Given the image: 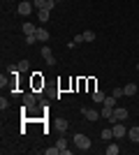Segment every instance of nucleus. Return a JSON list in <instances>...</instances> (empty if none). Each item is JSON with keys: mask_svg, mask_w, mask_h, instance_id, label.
I'll list each match as a JSON object with an SVG mask.
<instances>
[{"mask_svg": "<svg viewBox=\"0 0 139 155\" xmlns=\"http://www.w3.org/2000/svg\"><path fill=\"white\" fill-rule=\"evenodd\" d=\"M65 146H67V141L63 139V137H60V139H58V148H65Z\"/></svg>", "mask_w": 139, "mask_h": 155, "instance_id": "25", "label": "nucleus"}, {"mask_svg": "<svg viewBox=\"0 0 139 155\" xmlns=\"http://www.w3.org/2000/svg\"><path fill=\"white\" fill-rule=\"evenodd\" d=\"M53 7H56V0H49V2H46V7H44V9H49V12H51Z\"/></svg>", "mask_w": 139, "mask_h": 155, "instance_id": "23", "label": "nucleus"}, {"mask_svg": "<svg viewBox=\"0 0 139 155\" xmlns=\"http://www.w3.org/2000/svg\"><path fill=\"white\" fill-rule=\"evenodd\" d=\"M33 2H30V0H23V2H19V7H16V12L21 14V16H28V14L33 12Z\"/></svg>", "mask_w": 139, "mask_h": 155, "instance_id": "3", "label": "nucleus"}, {"mask_svg": "<svg viewBox=\"0 0 139 155\" xmlns=\"http://www.w3.org/2000/svg\"><path fill=\"white\" fill-rule=\"evenodd\" d=\"M16 67H19V72H28L30 65H28V60H21V63H16Z\"/></svg>", "mask_w": 139, "mask_h": 155, "instance_id": "19", "label": "nucleus"}, {"mask_svg": "<svg viewBox=\"0 0 139 155\" xmlns=\"http://www.w3.org/2000/svg\"><path fill=\"white\" fill-rule=\"evenodd\" d=\"M84 116H86V120H91V123H98V118L102 116V114L95 111V109H84Z\"/></svg>", "mask_w": 139, "mask_h": 155, "instance_id": "6", "label": "nucleus"}, {"mask_svg": "<svg viewBox=\"0 0 139 155\" xmlns=\"http://www.w3.org/2000/svg\"><path fill=\"white\" fill-rule=\"evenodd\" d=\"M35 32H37V26H35V23H23V35H35Z\"/></svg>", "mask_w": 139, "mask_h": 155, "instance_id": "10", "label": "nucleus"}, {"mask_svg": "<svg viewBox=\"0 0 139 155\" xmlns=\"http://www.w3.org/2000/svg\"><path fill=\"white\" fill-rule=\"evenodd\" d=\"M42 56H44V58H49V56H51V49H49V46H44V49H42Z\"/></svg>", "mask_w": 139, "mask_h": 155, "instance_id": "22", "label": "nucleus"}, {"mask_svg": "<svg viewBox=\"0 0 139 155\" xmlns=\"http://www.w3.org/2000/svg\"><path fill=\"white\" fill-rule=\"evenodd\" d=\"M56 2H58V0H56Z\"/></svg>", "mask_w": 139, "mask_h": 155, "instance_id": "27", "label": "nucleus"}, {"mask_svg": "<svg viewBox=\"0 0 139 155\" xmlns=\"http://www.w3.org/2000/svg\"><path fill=\"white\" fill-rule=\"evenodd\" d=\"M35 37H37V39H40V42H46V39H49V37H51V35H49V30H44V28H37V32H35Z\"/></svg>", "mask_w": 139, "mask_h": 155, "instance_id": "8", "label": "nucleus"}, {"mask_svg": "<svg viewBox=\"0 0 139 155\" xmlns=\"http://www.w3.org/2000/svg\"><path fill=\"white\" fill-rule=\"evenodd\" d=\"M35 104H37V97H35L33 93H23V107H28V109L33 111Z\"/></svg>", "mask_w": 139, "mask_h": 155, "instance_id": "5", "label": "nucleus"}, {"mask_svg": "<svg viewBox=\"0 0 139 155\" xmlns=\"http://www.w3.org/2000/svg\"><path fill=\"white\" fill-rule=\"evenodd\" d=\"M91 97H93V102L102 104V102H104V97H107V95H104L102 91H93V95H91Z\"/></svg>", "mask_w": 139, "mask_h": 155, "instance_id": "11", "label": "nucleus"}, {"mask_svg": "<svg viewBox=\"0 0 139 155\" xmlns=\"http://www.w3.org/2000/svg\"><path fill=\"white\" fill-rule=\"evenodd\" d=\"M93 39H95V32H93V30H86V32H84V42H93Z\"/></svg>", "mask_w": 139, "mask_h": 155, "instance_id": "18", "label": "nucleus"}, {"mask_svg": "<svg viewBox=\"0 0 139 155\" xmlns=\"http://www.w3.org/2000/svg\"><path fill=\"white\" fill-rule=\"evenodd\" d=\"M114 139H123V137H127V127L123 123H114Z\"/></svg>", "mask_w": 139, "mask_h": 155, "instance_id": "4", "label": "nucleus"}, {"mask_svg": "<svg viewBox=\"0 0 139 155\" xmlns=\"http://www.w3.org/2000/svg\"><path fill=\"white\" fill-rule=\"evenodd\" d=\"M127 114H130V111H127L125 107H116V109H114V114H111V118H109V120H111V125H114V123H123V120L127 118Z\"/></svg>", "mask_w": 139, "mask_h": 155, "instance_id": "1", "label": "nucleus"}, {"mask_svg": "<svg viewBox=\"0 0 139 155\" xmlns=\"http://www.w3.org/2000/svg\"><path fill=\"white\" fill-rule=\"evenodd\" d=\"M46 2H49V0H33L35 9H44V7H46Z\"/></svg>", "mask_w": 139, "mask_h": 155, "instance_id": "17", "label": "nucleus"}, {"mask_svg": "<svg viewBox=\"0 0 139 155\" xmlns=\"http://www.w3.org/2000/svg\"><path fill=\"white\" fill-rule=\"evenodd\" d=\"M60 153V148H58V143L53 146V148H46V155H58Z\"/></svg>", "mask_w": 139, "mask_h": 155, "instance_id": "21", "label": "nucleus"}, {"mask_svg": "<svg viewBox=\"0 0 139 155\" xmlns=\"http://www.w3.org/2000/svg\"><path fill=\"white\" fill-rule=\"evenodd\" d=\"M134 93H137V84H127L125 88H123V95H130V97H134Z\"/></svg>", "mask_w": 139, "mask_h": 155, "instance_id": "13", "label": "nucleus"}, {"mask_svg": "<svg viewBox=\"0 0 139 155\" xmlns=\"http://www.w3.org/2000/svg\"><path fill=\"white\" fill-rule=\"evenodd\" d=\"M37 16H40L42 23H46V21H49V16H51V12H49V9H37Z\"/></svg>", "mask_w": 139, "mask_h": 155, "instance_id": "14", "label": "nucleus"}, {"mask_svg": "<svg viewBox=\"0 0 139 155\" xmlns=\"http://www.w3.org/2000/svg\"><path fill=\"white\" fill-rule=\"evenodd\" d=\"M111 95H116V97H123V88H116V91H114Z\"/></svg>", "mask_w": 139, "mask_h": 155, "instance_id": "26", "label": "nucleus"}, {"mask_svg": "<svg viewBox=\"0 0 139 155\" xmlns=\"http://www.w3.org/2000/svg\"><path fill=\"white\" fill-rule=\"evenodd\" d=\"M116 100H118L116 95H107L104 102H102V107H107V109H116Z\"/></svg>", "mask_w": 139, "mask_h": 155, "instance_id": "7", "label": "nucleus"}, {"mask_svg": "<svg viewBox=\"0 0 139 155\" xmlns=\"http://www.w3.org/2000/svg\"><path fill=\"white\" fill-rule=\"evenodd\" d=\"M72 141H74V146H77L79 150H88L91 148V139H88L86 134H74Z\"/></svg>", "mask_w": 139, "mask_h": 155, "instance_id": "2", "label": "nucleus"}, {"mask_svg": "<svg viewBox=\"0 0 139 155\" xmlns=\"http://www.w3.org/2000/svg\"><path fill=\"white\" fill-rule=\"evenodd\" d=\"M127 139L132 143H139V127H132V130H127Z\"/></svg>", "mask_w": 139, "mask_h": 155, "instance_id": "9", "label": "nucleus"}, {"mask_svg": "<svg viewBox=\"0 0 139 155\" xmlns=\"http://www.w3.org/2000/svg\"><path fill=\"white\" fill-rule=\"evenodd\" d=\"M100 114H102V118H111L114 109H107V107H102V111H100Z\"/></svg>", "mask_w": 139, "mask_h": 155, "instance_id": "20", "label": "nucleus"}, {"mask_svg": "<svg viewBox=\"0 0 139 155\" xmlns=\"http://www.w3.org/2000/svg\"><path fill=\"white\" fill-rule=\"evenodd\" d=\"M100 137H102L104 141H111V139H114V130H102V132H100Z\"/></svg>", "mask_w": 139, "mask_h": 155, "instance_id": "15", "label": "nucleus"}, {"mask_svg": "<svg viewBox=\"0 0 139 155\" xmlns=\"http://www.w3.org/2000/svg\"><path fill=\"white\" fill-rule=\"evenodd\" d=\"M7 107H9V104H7V100H5V97H2V100H0V109L5 111V109H7Z\"/></svg>", "mask_w": 139, "mask_h": 155, "instance_id": "24", "label": "nucleus"}, {"mask_svg": "<svg viewBox=\"0 0 139 155\" xmlns=\"http://www.w3.org/2000/svg\"><path fill=\"white\" fill-rule=\"evenodd\" d=\"M104 153H107V155H118V153H121L118 143H109V146L104 148Z\"/></svg>", "mask_w": 139, "mask_h": 155, "instance_id": "12", "label": "nucleus"}, {"mask_svg": "<svg viewBox=\"0 0 139 155\" xmlns=\"http://www.w3.org/2000/svg\"><path fill=\"white\" fill-rule=\"evenodd\" d=\"M56 127H58V130H60V134H63V132L67 130V120H65V118H60L58 123H56Z\"/></svg>", "mask_w": 139, "mask_h": 155, "instance_id": "16", "label": "nucleus"}]
</instances>
